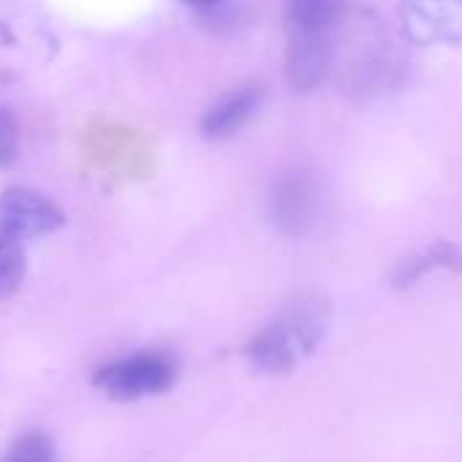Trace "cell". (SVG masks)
<instances>
[{
    "label": "cell",
    "mask_w": 462,
    "mask_h": 462,
    "mask_svg": "<svg viewBox=\"0 0 462 462\" xmlns=\"http://www.w3.org/2000/svg\"><path fill=\"white\" fill-rule=\"evenodd\" d=\"M330 309L319 298H298L279 311L249 344L246 355L263 374H290L300 357L311 355L328 333Z\"/></svg>",
    "instance_id": "1"
},
{
    "label": "cell",
    "mask_w": 462,
    "mask_h": 462,
    "mask_svg": "<svg viewBox=\"0 0 462 462\" xmlns=\"http://www.w3.org/2000/svg\"><path fill=\"white\" fill-rule=\"evenodd\" d=\"M322 217V184L311 168L284 171L268 192V219L284 236H309Z\"/></svg>",
    "instance_id": "2"
},
{
    "label": "cell",
    "mask_w": 462,
    "mask_h": 462,
    "mask_svg": "<svg viewBox=\"0 0 462 462\" xmlns=\"http://www.w3.org/2000/svg\"><path fill=\"white\" fill-rule=\"evenodd\" d=\"M176 376H179V365L171 352L146 349L106 365L95 376V384L116 401H138L171 390Z\"/></svg>",
    "instance_id": "3"
},
{
    "label": "cell",
    "mask_w": 462,
    "mask_h": 462,
    "mask_svg": "<svg viewBox=\"0 0 462 462\" xmlns=\"http://www.w3.org/2000/svg\"><path fill=\"white\" fill-rule=\"evenodd\" d=\"M398 16L417 43H462V0H401Z\"/></svg>",
    "instance_id": "4"
},
{
    "label": "cell",
    "mask_w": 462,
    "mask_h": 462,
    "mask_svg": "<svg viewBox=\"0 0 462 462\" xmlns=\"http://www.w3.org/2000/svg\"><path fill=\"white\" fill-rule=\"evenodd\" d=\"M268 87L263 81H244L219 95L200 119V135L208 141H225L241 133L263 108Z\"/></svg>",
    "instance_id": "5"
},
{
    "label": "cell",
    "mask_w": 462,
    "mask_h": 462,
    "mask_svg": "<svg viewBox=\"0 0 462 462\" xmlns=\"http://www.w3.org/2000/svg\"><path fill=\"white\" fill-rule=\"evenodd\" d=\"M62 225L60 208L32 189H8L0 195V238L24 241L51 233Z\"/></svg>",
    "instance_id": "6"
},
{
    "label": "cell",
    "mask_w": 462,
    "mask_h": 462,
    "mask_svg": "<svg viewBox=\"0 0 462 462\" xmlns=\"http://www.w3.org/2000/svg\"><path fill=\"white\" fill-rule=\"evenodd\" d=\"M330 60H333L330 32L287 30L284 79L295 92L317 89L330 70Z\"/></svg>",
    "instance_id": "7"
},
{
    "label": "cell",
    "mask_w": 462,
    "mask_h": 462,
    "mask_svg": "<svg viewBox=\"0 0 462 462\" xmlns=\"http://www.w3.org/2000/svg\"><path fill=\"white\" fill-rule=\"evenodd\" d=\"M462 271V249L452 241H433L425 249H420L417 254L406 257L401 263V268L395 271V284L398 287H411L417 279L433 273V271Z\"/></svg>",
    "instance_id": "8"
},
{
    "label": "cell",
    "mask_w": 462,
    "mask_h": 462,
    "mask_svg": "<svg viewBox=\"0 0 462 462\" xmlns=\"http://www.w3.org/2000/svg\"><path fill=\"white\" fill-rule=\"evenodd\" d=\"M344 16V0H284L287 30L333 32Z\"/></svg>",
    "instance_id": "9"
},
{
    "label": "cell",
    "mask_w": 462,
    "mask_h": 462,
    "mask_svg": "<svg viewBox=\"0 0 462 462\" xmlns=\"http://www.w3.org/2000/svg\"><path fill=\"white\" fill-rule=\"evenodd\" d=\"M3 462H57L54 444L43 433H27L11 444Z\"/></svg>",
    "instance_id": "10"
},
{
    "label": "cell",
    "mask_w": 462,
    "mask_h": 462,
    "mask_svg": "<svg viewBox=\"0 0 462 462\" xmlns=\"http://www.w3.org/2000/svg\"><path fill=\"white\" fill-rule=\"evenodd\" d=\"M24 271V257L16 241L0 238V295H8L19 287Z\"/></svg>",
    "instance_id": "11"
},
{
    "label": "cell",
    "mask_w": 462,
    "mask_h": 462,
    "mask_svg": "<svg viewBox=\"0 0 462 462\" xmlns=\"http://www.w3.org/2000/svg\"><path fill=\"white\" fill-rule=\"evenodd\" d=\"M14 157H16V125L5 111H0V165L11 162Z\"/></svg>",
    "instance_id": "12"
},
{
    "label": "cell",
    "mask_w": 462,
    "mask_h": 462,
    "mask_svg": "<svg viewBox=\"0 0 462 462\" xmlns=\"http://www.w3.org/2000/svg\"><path fill=\"white\" fill-rule=\"evenodd\" d=\"M181 3L195 5V8H214V5H219L222 0H181Z\"/></svg>",
    "instance_id": "13"
}]
</instances>
